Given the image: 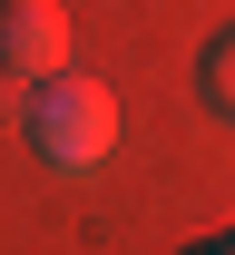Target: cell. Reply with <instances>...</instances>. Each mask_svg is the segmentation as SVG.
<instances>
[{"mask_svg":"<svg viewBox=\"0 0 235 255\" xmlns=\"http://www.w3.org/2000/svg\"><path fill=\"white\" fill-rule=\"evenodd\" d=\"M0 118H10V128L30 118V89H20V79H10V69H0Z\"/></svg>","mask_w":235,"mask_h":255,"instance_id":"4","label":"cell"},{"mask_svg":"<svg viewBox=\"0 0 235 255\" xmlns=\"http://www.w3.org/2000/svg\"><path fill=\"white\" fill-rule=\"evenodd\" d=\"M196 255H235V226H226V236H206V246H196Z\"/></svg>","mask_w":235,"mask_h":255,"instance_id":"5","label":"cell"},{"mask_svg":"<svg viewBox=\"0 0 235 255\" xmlns=\"http://www.w3.org/2000/svg\"><path fill=\"white\" fill-rule=\"evenodd\" d=\"M30 147L39 167H59V177H88V167L118 147V98H108V79H88V69H59V79H39L30 89Z\"/></svg>","mask_w":235,"mask_h":255,"instance_id":"1","label":"cell"},{"mask_svg":"<svg viewBox=\"0 0 235 255\" xmlns=\"http://www.w3.org/2000/svg\"><path fill=\"white\" fill-rule=\"evenodd\" d=\"M196 89H206V108H226V118H235V30L216 39V49H206V69H196Z\"/></svg>","mask_w":235,"mask_h":255,"instance_id":"3","label":"cell"},{"mask_svg":"<svg viewBox=\"0 0 235 255\" xmlns=\"http://www.w3.org/2000/svg\"><path fill=\"white\" fill-rule=\"evenodd\" d=\"M0 69L10 79H59L69 69V10L59 0H0Z\"/></svg>","mask_w":235,"mask_h":255,"instance_id":"2","label":"cell"}]
</instances>
